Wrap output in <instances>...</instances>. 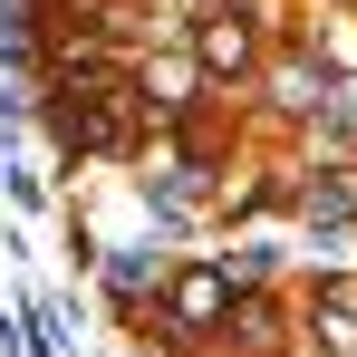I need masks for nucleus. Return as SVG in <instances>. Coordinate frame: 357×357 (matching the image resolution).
Here are the masks:
<instances>
[{
    "mask_svg": "<svg viewBox=\"0 0 357 357\" xmlns=\"http://www.w3.org/2000/svg\"><path fill=\"white\" fill-rule=\"evenodd\" d=\"M241 59H251V29H241L232 10H222V20L203 29V68H241Z\"/></svg>",
    "mask_w": 357,
    "mask_h": 357,
    "instance_id": "f257e3e1",
    "label": "nucleus"
},
{
    "mask_svg": "<svg viewBox=\"0 0 357 357\" xmlns=\"http://www.w3.org/2000/svg\"><path fill=\"white\" fill-rule=\"evenodd\" d=\"M213 309H222V280H213V271H183V280H174V319H193V328H203Z\"/></svg>",
    "mask_w": 357,
    "mask_h": 357,
    "instance_id": "f03ea898",
    "label": "nucleus"
}]
</instances>
